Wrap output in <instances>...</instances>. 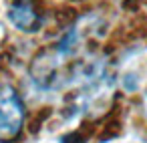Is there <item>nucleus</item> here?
I'll return each instance as SVG.
<instances>
[{"mask_svg":"<svg viewBox=\"0 0 147 143\" xmlns=\"http://www.w3.org/2000/svg\"><path fill=\"white\" fill-rule=\"evenodd\" d=\"M24 125V105L10 85H0V141H12Z\"/></svg>","mask_w":147,"mask_h":143,"instance_id":"f257e3e1","label":"nucleus"},{"mask_svg":"<svg viewBox=\"0 0 147 143\" xmlns=\"http://www.w3.org/2000/svg\"><path fill=\"white\" fill-rule=\"evenodd\" d=\"M8 20L22 32H36L40 28V16L34 10L32 0H14L8 6Z\"/></svg>","mask_w":147,"mask_h":143,"instance_id":"f03ea898","label":"nucleus"}]
</instances>
